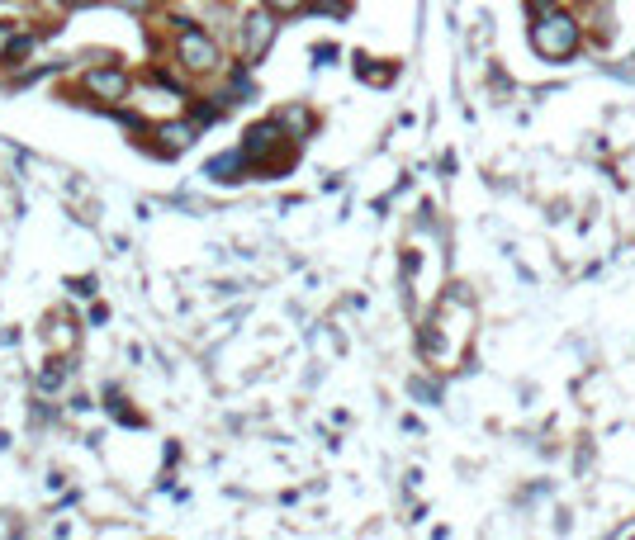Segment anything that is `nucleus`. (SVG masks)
<instances>
[{"instance_id": "7ed1b4c3", "label": "nucleus", "mask_w": 635, "mask_h": 540, "mask_svg": "<svg viewBox=\"0 0 635 540\" xmlns=\"http://www.w3.org/2000/svg\"><path fill=\"white\" fill-rule=\"evenodd\" d=\"M176 29H181V48H176V53H181V67L185 72H218V62H223V57H218V43L209 34H204V29H195V24H190V19H176Z\"/></svg>"}, {"instance_id": "423d86ee", "label": "nucleus", "mask_w": 635, "mask_h": 540, "mask_svg": "<svg viewBox=\"0 0 635 540\" xmlns=\"http://www.w3.org/2000/svg\"><path fill=\"white\" fill-rule=\"evenodd\" d=\"M275 119H280V128H285V133H290L294 143H299V138H309V128H313V114L304 105H294V109H280V114H275Z\"/></svg>"}, {"instance_id": "f8f14e48", "label": "nucleus", "mask_w": 635, "mask_h": 540, "mask_svg": "<svg viewBox=\"0 0 635 540\" xmlns=\"http://www.w3.org/2000/svg\"><path fill=\"white\" fill-rule=\"evenodd\" d=\"M266 5H271L275 15H294V10H304L309 0H266Z\"/></svg>"}, {"instance_id": "6e6552de", "label": "nucleus", "mask_w": 635, "mask_h": 540, "mask_svg": "<svg viewBox=\"0 0 635 540\" xmlns=\"http://www.w3.org/2000/svg\"><path fill=\"white\" fill-rule=\"evenodd\" d=\"M157 138H162L166 152H185V147L195 143V124H162L157 128Z\"/></svg>"}, {"instance_id": "f257e3e1", "label": "nucleus", "mask_w": 635, "mask_h": 540, "mask_svg": "<svg viewBox=\"0 0 635 540\" xmlns=\"http://www.w3.org/2000/svg\"><path fill=\"white\" fill-rule=\"evenodd\" d=\"M531 48L545 57V62H564V57H574V48H579V24L569 15H541L536 24H531Z\"/></svg>"}, {"instance_id": "0eeeda50", "label": "nucleus", "mask_w": 635, "mask_h": 540, "mask_svg": "<svg viewBox=\"0 0 635 540\" xmlns=\"http://www.w3.org/2000/svg\"><path fill=\"white\" fill-rule=\"evenodd\" d=\"M242 171H247L242 147H237V152H223V157H214V162H209V176H214V180H242Z\"/></svg>"}, {"instance_id": "1a4fd4ad", "label": "nucleus", "mask_w": 635, "mask_h": 540, "mask_svg": "<svg viewBox=\"0 0 635 540\" xmlns=\"http://www.w3.org/2000/svg\"><path fill=\"white\" fill-rule=\"evenodd\" d=\"M34 43H38L34 34H19V38H10V43H5V62H10V67H19L24 57L34 53Z\"/></svg>"}, {"instance_id": "9b49d317", "label": "nucleus", "mask_w": 635, "mask_h": 540, "mask_svg": "<svg viewBox=\"0 0 635 540\" xmlns=\"http://www.w3.org/2000/svg\"><path fill=\"white\" fill-rule=\"evenodd\" d=\"M361 76H370L375 86H384V81H394V67H370V62L361 57Z\"/></svg>"}, {"instance_id": "f03ea898", "label": "nucleus", "mask_w": 635, "mask_h": 540, "mask_svg": "<svg viewBox=\"0 0 635 540\" xmlns=\"http://www.w3.org/2000/svg\"><path fill=\"white\" fill-rule=\"evenodd\" d=\"M285 138H290V133L280 128V119L252 124V128H247V138H242V157H247V166H256V171H275V166H290V157H275Z\"/></svg>"}, {"instance_id": "20e7f679", "label": "nucleus", "mask_w": 635, "mask_h": 540, "mask_svg": "<svg viewBox=\"0 0 635 540\" xmlns=\"http://www.w3.org/2000/svg\"><path fill=\"white\" fill-rule=\"evenodd\" d=\"M275 10L266 5V10H252V15L242 19V57L247 62H261V57L271 53V43H275Z\"/></svg>"}, {"instance_id": "4468645a", "label": "nucleus", "mask_w": 635, "mask_h": 540, "mask_svg": "<svg viewBox=\"0 0 635 540\" xmlns=\"http://www.w3.org/2000/svg\"><path fill=\"white\" fill-rule=\"evenodd\" d=\"M57 5H67V10H86V5H95V0H57Z\"/></svg>"}, {"instance_id": "39448f33", "label": "nucleus", "mask_w": 635, "mask_h": 540, "mask_svg": "<svg viewBox=\"0 0 635 540\" xmlns=\"http://www.w3.org/2000/svg\"><path fill=\"white\" fill-rule=\"evenodd\" d=\"M86 90L100 95V100H124V95H128V72H119V67H95V72H86Z\"/></svg>"}, {"instance_id": "ddd939ff", "label": "nucleus", "mask_w": 635, "mask_h": 540, "mask_svg": "<svg viewBox=\"0 0 635 540\" xmlns=\"http://www.w3.org/2000/svg\"><path fill=\"white\" fill-rule=\"evenodd\" d=\"M119 5H124V10H138V15H143V10H152L157 0H119Z\"/></svg>"}, {"instance_id": "9d476101", "label": "nucleus", "mask_w": 635, "mask_h": 540, "mask_svg": "<svg viewBox=\"0 0 635 540\" xmlns=\"http://www.w3.org/2000/svg\"><path fill=\"white\" fill-rule=\"evenodd\" d=\"M38 389H43V394H57V389H62V370H57V365H48V370L38 375Z\"/></svg>"}]
</instances>
